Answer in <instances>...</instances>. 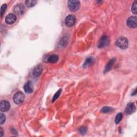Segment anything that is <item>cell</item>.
<instances>
[{
	"label": "cell",
	"instance_id": "obj_1",
	"mask_svg": "<svg viewBox=\"0 0 137 137\" xmlns=\"http://www.w3.org/2000/svg\"><path fill=\"white\" fill-rule=\"evenodd\" d=\"M116 44L121 49H125L128 47L129 41L127 38L125 37H121L117 40Z\"/></svg>",
	"mask_w": 137,
	"mask_h": 137
},
{
	"label": "cell",
	"instance_id": "obj_2",
	"mask_svg": "<svg viewBox=\"0 0 137 137\" xmlns=\"http://www.w3.org/2000/svg\"><path fill=\"white\" fill-rule=\"evenodd\" d=\"M80 3L79 1H76V0H70L68 2V6L70 10L75 12L77 11L80 8Z\"/></svg>",
	"mask_w": 137,
	"mask_h": 137
},
{
	"label": "cell",
	"instance_id": "obj_3",
	"mask_svg": "<svg viewBox=\"0 0 137 137\" xmlns=\"http://www.w3.org/2000/svg\"><path fill=\"white\" fill-rule=\"evenodd\" d=\"M24 100L25 95L24 93L22 92H18L16 93L13 97V100L14 102L17 105H19L23 103L24 101Z\"/></svg>",
	"mask_w": 137,
	"mask_h": 137
},
{
	"label": "cell",
	"instance_id": "obj_4",
	"mask_svg": "<svg viewBox=\"0 0 137 137\" xmlns=\"http://www.w3.org/2000/svg\"><path fill=\"white\" fill-rule=\"evenodd\" d=\"M109 43H110V39H109V36L104 35L100 39L98 44V47L100 48H104L108 45Z\"/></svg>",
	"mask_w": 137,
	"mask_h": 137
},
{
	"label": "cell",
	"instance_id": "obj_5",
	"mask_svg": "<svg viewBox=\"0 0 137 137\" xmlns=\"http://www.w3.org/2000/svg\"><path fill=\"white\" fill-rule=\"evenodd\" d=\"M76 22V17L74 15H68L65 20L66 25L68 27H72L74 26Z\"/></svg>",
	"mask_w": 137,
	"mask_h": 137
},
{
	"label": "cell",
	"instance_id": "obj_6",
	"mask_svg": "<svg viewBox=\"0 0 137 137\" xmlns=\"http://www.w3.org/2000/svg\"><path fill=\"white\" fill-rule=\"evenodd\" d=\"M137 18L136 16H131L127 20V25L130 28L134 29L136 27Z\"/></svg>",
	"mask_w": 137,
	"mask_h": 137
},
{
	"label": "cell",
	"instance_id": "obj_7",
	"mask_svg": "<svg viewBox=\"0 0 137 137\" xmlns=\"http://www.w3.org/2000/svg\"><path fill=\"white\" fill-rule=\"evenodd\" d=\"M10 108V104L6 100H3L0 103V110L2 112H6Z\"/></svg>",
	"mask_w": 137,
	"mask_h": 137
},
{
	"label": "cell",
	"instance_id": "obj_8",
	"mask_svg": "<svg viewBox=\"0 0 137 137\" xmlns=\"http://www.w3.org/2000/svg\"><path fill=\"white\" fill-rule=\"evenodd\" d=\"M17 19L16 16L14 14H10L8 15L5 17V22L9 25H11L14 24Z\"/></svg>",
	"mask_w": 137,
	"mask_h": 137
},
{
	"label": "cell",
	"instance_id": "obj_9",
	"mask_svg": "<svg viewBox=\"0 0 137 137\" xmlns=\"http://www.w3.org/2000/svg\"><path fill=\"white\" fill-rule=\"evenodd\" d=\"M135 112V107L133 103L130 102L127 105L126 109H125V113L126 114H132Z\"/></svg>",
	"mask_w": 137,
	"mask_h": 137
},
{
	"label": "cell",
	"instance_id": "obj_10",
	"mask_svg": "<svg viewBox=\"0 0 137 137\" xmlns=\"http://www.w3.org/2000/svg\"><path fill=\"white\" fill-rule=\"evenodd\" d=\"M24 90L26 93H31L33 90V86L30 81H28L24 85Z\"/></svg>",
	"mask_w": 137,
	"mask_h": 137
},
{
	"label": "cell",
	"instance_id": "obj_11",
	"mask_svg": "<svg viewBox=\"0 0 137 137\" xmlns=\"http://www.w3.org/2000/svg\"><path fill=\"white\" fill-rule=\"evenodd\" d=\"M95 63V59L93 57H90L87 58L83 64V67L84 68H87L93 66Z\"/></svg>",
	"mask_w": 137,
	"mask_h": 137
},
{
	"label": "cell",
	"instance_id": "obj_12",
	"mask_svg": "<svg viewBox=\"0 0 137 137\" xmlns=\"http://www.w3.org/2000/svg\"><path fill=\"white\" fill-rule=\"evenodd\" d=\"M42 72V67L41 66H36L33 71V75L36 77H39Z\"/></svg>",
	"mask_w": 137,
	"mask_h": 137
},
{
	"label": "cell",
	"instance_id": "obj_13",
	"mask_svg": "<svg viewBox=\"0 0 137 137\" xmlns=\"http://www.w3.org/2000/svg\"><path fill=\"white\" fill-rule=\"evenodd\" d=\"M24 7L22 4H19L15 6L14 8V11L17 14H22L24 12Z\"/></svg>",
	"mask_w": 137,
	"mask_h": 137
},
{
	"label": "cell",
	"instance_id": "obj_14",
	"mask_svg": "<svg viewBox=\"0 0 137 137\" xmlns=\"http://www.w3.org/2000/svg\"><path fill=\"white\" fill-rule=\"evenodd\" d=\"M58 56L57 55L53 54L49 56L47 58V62L51 63H55L58 61Z\"/></svg>",
	"mask_w": 137,
	"mask_h": 137
},
{
	"label": "cell",
	"instance_id": "obj_15",
	"mask_svg": "<svg viewBox=\"0 0 137 137\" xmlns=\"http://www.w3.org/2000/svg\"><path fill=\"white\" fill-rule=\"evenodd\" d=\"M115 62V58H113V59L110 60V61H109L107 63V64L106 65V67L105 69V71H104L105 73H107V72H108V71H109L111 70L112 68L113 67V66L114 65Z\"/></svg>",
	"mask_w": 137,
	"mask_h": 137
},
{
	"label": "cell",
	"instance_id": "obj_16",
	"mask_svg": "<svg viewBox=\"0 0 137 137\" xmlns=\"http://www.w3.org/2000/svg\"><path fill=\"white\" fill-rule=\"evenodd\" d=\"M36 3H37V1H34V0H27L25 2V5L29 8L34 6Z\"/></svg>",
	"mask_w": 137,
	"mask_h": 137
},
{
	"label": "cell",
	"instance_id": "obj_17",
	"mask_svg": "<svg viewBox=\"0 0 137 137\" xmlns=\"http://www.w3.org/2000/svg\"><path fill=\"white\" fill-rule=\"evenodd\" d=\"M113 110H114V109L111 108V107H103V108H102L101 111L103 113H109L112 112V111H113Z\"/></svg>",
	"mask_w": 137,
	"mask_h": 137
},
{
	"label": "cell",
	"instance_id": "obj_18",
	"mask_svg": "<svg viewBox=\"0 0 137 137\" xmlns=\"http://www.w3.org/2000/svg\"><path fill=\"white\" fill-rule=\"evenodd\" d=\"M122 118H123V114H122V113H118L117 115V116H116V117L115 118V123L116 124H118V123H119L121 121Z\"/></svg>",
	"mask_w": 137,
	"mask_h": 137
},
{
	"label": "cell",
	"instance_id": "obj_19",
	"mask_svg": "<svg viewBox=\"0 0 137 137\" xmlns=\"http://www.w3.org/2000/svg\"><path fill=\"white\" fill-rule=\"evenodd\" d=\"M61 92H62V89H60L57 91V92L55 94V95L53 96V100H52V102H54V101H55L58 98V97L60 96V95L61 93Z\"/></svg>",
	"mask_w": 137,
	"mask_h": 137
},
{
	"label": "cell",
	"instance_id": "obj_20",
	"mask_svg": "<svg viewBox=\"0 0 137 137\" xmlns=\"http://www.w3.org/2000/svg\"><path fill=\"white\" fill-rule=\"evenodd\" d=\"M87 127L86 126H81L80 128L79 129V133L81 134H85L87 132Z\"/></svg>",
	"mask_w": 137,
	"mask_h": 137
},
{
	"label": "cell",
	"instance_id": "obj_21",
	"mask_svg": "<svg viewBox=\"0 0 137 137\" xmlns=\"http://www.w3.org/2000/svg\"><path fill=\"white\" fill-rule=\"evenodd\" d=\"M136 5H137V2L136 1H135L132 5V9H131L132 12L135 15L136 14V10H136V8H137Z\"/></svg>",
	"mask_w": 137,
	"mask_h": 137
},
{
	"label": "cell",
	"instance_id": "obj_22",
	"mask_svg": "<svg viewBox=\"0 0 137 137\" xmlns=\"http://www.w3.org/2000/svg\"><path fill=\"white\" fill-rule=\"evenodd\" d=\"M5 120H6V117L5 115L1 113V114H0V123H1V125L5 123Z\"/></svg>",
	"mask_w": 137,
	"mask_h": 137
},
{
	"label": "cell",
	"instance_id": "obj_23",
	"mask_svg": "<svg viewBox=\"0 0 137 137\" xmlns=\"http://www.w3.org/2000/svg\"><path fill=\"white\" fill-rule=\"evenodd\" d=\"M7 8V5L6 4H4L2 5L1 8V12H0V14H1V17H2L3 16V15L4 14L5 11L6 10V9Z\"/></svg>",
	"mask_w": 137,
	"mask_h": 137
},
{
	"label": "cell",
	"instance_id": "obj_24",
	"mask_svg": "<svg viewBox=\"0 0 137 137\" xmlns=\"http://www.w3.org/2000/svg\"><path fill=\"white\" fill-rule=\"evenodd\" d=\"M3 130L2 129V127H1V128H0V136H3Z\"/></svg>",
	"mask_w": 137,
	"mask_h": 137
},
{
	"label": "cell",
	"instance_id": "obj_25",
	"mask_svg": "<svg viewBox=\"0 0 137 137\" xmlns=\"http://www.w3.org/2000/svg\"><path fill=\"white\" fill-rule=\"evenodd\" d=\"M136 89H135L134 91V92L132 93V95H136Z\"/></svg>",
	"mask_w": 137,
	"mask_h": 137
}]
</instances>
